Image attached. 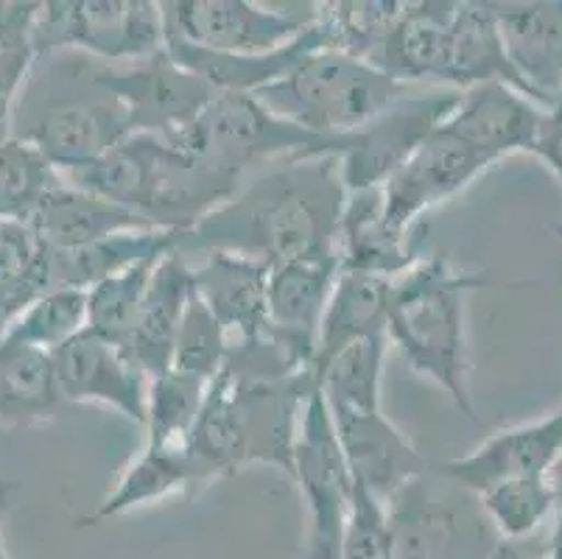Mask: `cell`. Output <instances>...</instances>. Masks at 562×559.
I'll use <instances>...</instances> for the list:
<instances>
[{
	"instance_id": "obj_30",
	"label": "cell",
	"mask_w": 562,
	"mask_h": 559,
	"mask_svg": "<svg viewBox=\"0 0 562 559\" xmlns=\"http://www.w3.org/2000/svg\"><path fill=\"white\" fill-rule=\"evenodd\" d=\"M68 406L56 389L50 353L0 342V425L32 428L50 423Z\"/></svg>"
},
{
	"instance_id": "obj_2",
	"label": "cell",
	"mask_w": 562,
	"mask_h": 559,
	"mask_svg": "<svg viewBox=\"0 0 562 559\" xmlns=\"http://www.w3.org/2000/svg\"><path fill=\"white\" fill-rule=\"evenodd\" d=\"M493 286L484 271L459 269L442 255L417 258L392 286L386 338L414 376L428 378L451 398L468 423L484 428L470 394L468 294Z\"/></svg>"
},
{
	"instance_id": "obj_14",
	"label": "cell",
	"mask_w": 562,
	"mask_h": 559,
	"mask_svg": "<svg viewBox=\"0 0 562 559\" xmlns=\"http://www.w3.org/2000/svg\"><path fill=\"white\" fill-rule=\"evenodd\" d=\"M291 481L303 492L305 510H308V535L341 540L356 481L341 454L334 417L319 387L311 392L303 417H300Z\"/></svg>"
},
{
	"instance_id": "obj_5",
	"label": "cell",
	"mask_w": 562,
	"mask_h": 559,
	"mask_svg": "<svg viewBox=\"0 0 562 559\" xmlns=\"http://www.w3.org/2000/svg\"><path fill=\"white\" fill-rule=\"evenodd\" d=\"M412 90L417 87L392 79L359 56L322 48L252 96L311 135L341 137L361 130Z\"/></svg>"
},
{
	"instance_id": "obj_43",
	"label": "cell",
	"mask_w": 562,
	"mask_h": 559,
	"mask_svg": "<svg viewBox=\"0 0 562 559\" xmlns=\"http://www.w3.org/2000/svg\"><path fill=\"white\" fill-rule=\"evenodd\" d=\"M487 559H549L546 548L531 540H498Z\"/></svg>"
},
{
	"instance_id": "obj_15",
	"label": "cell",
	"mask_w": 562,
	"mask_h": 559,
	"mask_svg": "<svg viewBox=\"0 0 562 559\" xmlns=\"http://www.w3.org/2000/svg\"><path fill=\"white\" fill-rule=\"evenodd\" d=\"M227 378L233 383V400L241 423L247 468L266 465L291 476L300 417L311 392L319 387L316 372L311 369L285 378H238L227 372Z\"/></svg>"
},
{
	"instance_id": "obj_41",
	"label": "cell",
	"mask_w": 562,
	"mask_h": 559,
	"mask_svg": "<svg viewBox=\"0 0 562 559\" xmlns=\"http://www.w3.org/2000/svg\"><path fill=\"white\" fill-rule=\"evenodd\" d=\"M341 559H395L386 504L372 499L364 487H352L341 529Z\"/></svg>"
},
{
	"instance_id": "obj_22",
	"label": "cell",
	"mask_w": 562,
	"mask_h": 559,
	"mask_svg": "<svg viewBox=\"0 0 562 559\" xmlns=\"http://www.w3.org/2000/svg\"><path fill=\"white\" fill-rule=\"evenodd\" d=\"M453 7L448 0L403 3L367 62L408 87H439Z\"/></svg>"
},
{
	"instance_id": "obj_18",
	"label": "cell",
	"mask_w": 562,
	"mask_h": 559,
	"mask_svg": "<svg viewBox=\"0 0 562 559\" xmlns=\"http://www.w3.org/2000/svg\"><path fill=\"white\" fill-rule=\"evenodd\" d=\"M339 271L336 258L289 260L269 269L266 333L308 369H314L316 336Z\"/></svg>"
},
{
	"instance_id": "obj_21",
	"label": "cell",
	"mask_w": 562,
	"mask_h": 559,
	"mask_svg": "<svg viewBox=\"0 0 562 559\" xmlns=\"http://www.w3.org/2000/svg\"><path fill=\"white\" fill-rule=\"evenodd\" d=\"M513 68L546 110L562 96V0H493Z\"/></svg>"
},
{
	"instance_id": "obj_34",
	"label": "cell",
	"mask_w": 562,
	"mask_h": 559,
	"mask_svg": "<svg viewBox=\"0 0 562 559\" xmlns=\"http://www.w3.org/2000/svg\"><path fill=\"white\" fill-rule=\"evenodd\" d=\"M211 383L186 376L180 369H168L151 378L146 394V445L157 448H186L202 412L204 394Z\"/></svg>"
},
{
	"instance_id": "obj_4",
	"label": "cell",
	"mask_w": 562,
	"mask_h": 559,
	"mask_svg": "<svg viewBox=\"0 0 562 559\" xmlns=\"http://www.w3.org/2000/svg\"><path fill=\"white\" fill-rule=\"evenodd\" d=\"M18 99L14 137L32 143L59 177L99 160L132 135L124 107L95 85L93 59L81 54L45 56Z\"/></svg>"
},
{
	"instance_id": "obj_25",
	"label": "cell",
	"mask_w": 562,
	"mask_h": 559,
	"mask_svg": "<svg viewBox=\"0 0 562 559\" xmlns=\"http://www.w3.org/2000/svg\"><path fill=\"white\" fill-rule=\"evenodd\" d=\"M207 484H213L211 476L199 468L186 448L143 445L140 454L126 465L117 484L106 492L101 504H95L90 515L81 517L79 526H101L173 495H196Z\"/></svg>"
},
{
	"instance_id": "obj_17",
	"label": "cell",
	"mask_w": 562,
	"mask_h": 559,
	"mask_svg": "<svg viewBox=\"0 0 562 559\" xmlns=\"http://www.w3.org/2000/svg\"><path fill=\"white\" fill-rule=\"evenodd\" d=\"M330 417L352 481L364 487L381 504H386L408 481L428 473L420 450L414 448L412 439L381 409L375 412L330 409Z\"/></svg>"
},
{
	"instance_id": "obj_29",
	"label": "cell",
	"mask_w": 562,
	"mask_h": 559,
	"mask_svg": "<svg viewBox=\"0 0 562 559\" xmlns=\"http://www.w3.org/2000/svg\"><path fill=\"white\" fill-rule=\"evenodd\" d=\"M180 233L166 230H143V233H121L112 238L95 241L81 249L68 253H48V283L50 291H90L106 277L124 271L126 266L146 258H162V255L180 249Z\"/></svg>"
},
{
	"instance_id": "obj_31",
	"label": "cell",
	"mask_w": 562,
	"mask_h": 559,
	"mask_svg": "<svg viewBox=\"0 0 562 559\" xmlns=\"http://www.w3.org/2000/svg\"><path fill=\"white\" fill-rule=\"evenodd\" d=\"M186 450L199 468L211 476V481L229 479L247 468L241 423H238V409H235L233 383H229L227 372H222L207 387L202 412L188 437Z\"/></svg>"
},
{
	"instance_id": "obj_7",
	"label": "cell",
	"mask_w": 562,
	"mask_h": 559,
	"mask_svg": "<svg viewBox=\"0 0 562 559\" xmlns=\"http://www.w3.org/2000/svg\"><path fill=\"white\" fill-rule=\"evenodd\" d=\"M162 48V9L151 0H50L34 20L37 59L74 51L101 65H132Z\"/></svg>"
},
{
	"instance_id": "obj_24",
	"label": "cell",
	"mask_w": 562,
	"mask_h": 559,
	"mask_svg": "<svg viewBox=\"0 0 562 559\" xmlns=\"http://www.w3.org/2000/svg\"><path fill=\"white\" fill-rule=\"evenodd\" d=\"M493 81L515 87V90L535 101L526 81L513 68V62H509L507 51H504V43H501L493 3L490 0L457 3L451 25H448L446 65H442L439 87H451V90L464 92L470 87L493 85Z\"/></svg>"
},
{
	"instance_id": "obj_49",
	"label": "cell",
	"mask_w": 562,
	"mask_h": 559,
	"mask_svg": "<svg viewBox=\"0 0 562 559\" xmlns=\"http://www.w3.org/2000/svg\"><path fill=\"white\" fill-rule=\"evenodd\" d=\"M551 233H554L557 238L562 241V215H560V219H557V224H554V227H551Z\"/></svg>"
},
{
	"instance_id": "obj_20",
	"label": "cell",
	"mask_w": 562,
	"mask_h": 559,
	"mask_svg": "<svg viewBox=\"0 0 562 559\" xmlns=\"http://www.w3.org/2000/svg\"><path fill=\"white\" fill-rule=\"evenodd\" d=\"M193 294L207 305L229 338V347L255 342L266 333L269 266L238 253L186 255Z\"/></svg>"
},
{
	"instance_id": "obj_10",
	"label": "cell",
	"mask_w": 562,
	"mask_h": 559,
	"mask_svg": "<svg viewBox=\"0 0 562 559\" xmlns=\"http://www.w3.org/2000/svg\"><path fill=\"white\" fill-rule=\"evenodd\" d=\"M168 40L216 54H269L300 37L316 20L319 3L263 7L249 0H168L160 3Z\"/></svg>"
},
{
	"instance_id": "obj_37",
	"label": "cell",
	"mask_w": 562,
	"mask_h": 559,
	"mask_svg": "<svg viewBox=\"0 0 562 559\" xmlns=\"http://www.w3.org/2000/svg\"><path fill=\"white\" fill-rule=\"evenodd\" d=\"M87 327V294L85 291L56 289L34 300L18 316L7 336L0 338L3 345L32 347V350L54 353Z\"/></svg>"
},
{
	"instance_id": "obj_11",
	"label": "cell",
	"mask_w": 562,
	"mask_h": 559,
	"mask_svg": "<svg viewBox=\"0 0 562 559\" xmlns=\"http://www.w3.org/2000/svg\"><path fill=\"white\" fill-rule=\"evenodd\" d=\"M93 81L124 107L132 135H177L216 96L199 76L180 68L166 48L132 65L93 62Z\"/></svg>"
},
{
	"instance_id": "obj_38",
	"label": "cell",
	"mask_w": 562,
	"mask_h": 559,
	"mask_svg": "<svg viewBox=\"0 0 562 559\" xmlns=\"http://www.w3.org/2000/svg\"><path fill=\"white\" fill-rule=\"evenodd\" d=\"M63 182L32 143L12 137L0 146V219L25 222L34 204Z\"/></svg>"
},
{
	"instance_id": "obj_45",
	"label": "cell",
	"mask_w": 562,
	"mask_h": 559,
	"mask_svg": "<svg viewBox=\"0 0 562 559\" xmlns=\"http://www.w3.org/2000/svg\"><path fill=\"white\" fill-rule=\"evenodd\" d=\"M300 559H341V540L308 535L305 537V548Z\"/></svg>"
},
{
	"instance_id": "obj_42",
	"label": "cell",
	"mask_w": 562,
	"mask_h": 559,
	"mask_svg": "<svg viewBox=\"0 0 562 559\" xmlns=\"http://www.w3.org/2000/svg\"><path fill=\"white\" fill-rule=\"evenodd\" d=\"M531 157H538L554 174L557 185H560L562 191V107H551L549 110L538 143L531 148Z\"/></svg>"
},
{
	"instance_id": "obj_44",
	"label": "cell",
	"mask_w": 562,
	"mask_h": 559,
	"mask_svg": "<svg viewBox=\"0 0 562 559\" xmlns=\"http://www.w3.org/2000/svg\"><path fill=\"white\" fill-rule=\"evenodd\" d=\"M18 501V484L14 481H0V559H14L7 546V521Z\"/></svg>"
},
{
	"instance_id": "obj_1",
	"label": "cell",
	"mask_w": 562,
	"mask_h": 559,
	"mask_svg": "<svg viewBox=\"0 0 562 559\" xmlns=\"http://www.w3.org/2000/svg\"><path fill=\"white\" fill-rule=\"evenodd\" d=\"M345 202L336 157L274 163L182 235L180 253L222 249L260 260L269 269L289 260H339Z\"/></svg>"
},
{
	"instance_id": "obj_3",
	"label": "cell",
	"mask_w": 562,
	"mask_h": 559,
	"mask_svg": "<svg viewBox=\"0 0 562 559\" xmlns=\"http://www.w3.org/2000/svg\"><path fill=\"white\" fill-rule=\"evenodd\" d=\"M63 179L140 215L155 230L180 235L229 202L244 182L204 166L160 135H130Z\"/></svg>"
},
{
	"instance_id": "obj_33",
	"label": "cell",
	"mask_w": 562,
	"mask_h": 559,
	"mask_svg": "<svg viewBox=\"0 0 562 559\" xmlns=\"http://www.w3.org/2000/svg\"><path fill=\"white\" fill-rule=\"evenodd\" d=\"M390 338L386 333L359 338L336 353L316 369V383L330 409L375 412L381 409L383 367H386Z\"/></svg>"
},
{
	"instance_id": "obj_13",
	"label": "cell",
	"mask_w": 562,
	"mask_h": 559,
	"mask_svg": "<svg viewBox=\"0 0 562 559\" xmlns=\"http://www.w3.org/2000/svg\"><path fill=\"white\" fill-rule=\"evenodd\" d=\"M493 163L437 130L417 152L381 185L383 219L395 233L406 235L423 213L451 202L468 191Z\"/></svg>"
},
{
	"instance_id": "obj_27",
	"label": "cell",
	"mask_w": 562,
	"mask_h": 559,
	"mask_svg": "<svg viewBox=\"0 0 562 559\" xmlns=\"http://www.w3.org/2000/svg\"><path fill=\"white\" fill-rule=\"evenodd\" d=\"M395 277L339 271L316 336L314 372L359 338L386 333Z\"/></svg>"
},
{
	"instance_id": "obj_47",
	"label": "cell",
	"mask_w": 562,
	"mask_h": 559,
	"mask_svg": "<svg viewBox=\"0 0 562 559\" xmlns=\"http://www.w3.org/2000/svg\"><path fill=\"white\" fill-rule=\"evenodd\" d=\"M12 110L14 101L0 99V146L14 137V126H12Z\"/></svg>"
},
{
	"instance_id": "obj_46",
	"label": "cell",
	"mask_w": 562,
	"mask_h": 559,
	"mask_svg": "<svg viewBox=\"0 0 562 559\" xmlns=\"http://www.w3.org/2000/svg\"><path fill=\"white\" fill-rule=\"evenodd\" d=\"M543 548L549 559H562V504H560V512H557L554 523H551V532L549 537H546Z\"/></svg>"
},
{
	"instance_id": "obj_48",
	"label": "cell",
	"mask_w": 562,
	"mask_h": 559,
	"mask_svg": "<svg viewBox=\"0 0 562 559\" xmlns=\"http://www.w3.org/2000/svg\"><path fill=\"white\" fill-rule=\"evenodd\" d=\"M549 484H551V490H554V495H557V504H562V450H560V456H557V461L551 465V470H549Z\"/></svg>"
},
{
	"instance_id": "obj_26",
	"label": "cell",
	"mask_w": 562,
	"mask_h": 559,
	"mask_svg": "<svg viewBox=\"0 0 562 559\" xmlns=\"http://www.w3.org/2000/svg\"><path fill=\"white\" fill-rule=\"evenodd\" d=\"M191 291V266L180 249H173L157 264L155 275H151L149 291L143 297L135 331L126 345L130 356L149 376V381L171 369L173 342H177V331H180Z\"/></svg>"
},
{
	"instance_id": "obj_32",
	"label": "cell",
	"mask_w": 562,
	"mask_h": 559,
	"mask_svg": "<svg viewBox=\"0 0 562 559\" xmlns=\"http://www.w3.org/2000/svg\"><path fill=\"white\" fill-rule=\"evenodd\" d=\"M48 291V249L25 222L0 219V338Z\"/></svg>"
},
{
	"instance_id": "obj_40",
	"label": "cell",
	"mask_w": 562,
	"mask_h": 559,
	"mask_svg": "<svg viewBox=\"0 0 562 559\" xmlns=\"http://www.w3.org/2000/svg\"><path fill=\"white\" fill-rule=\"evenodd\" d=\"M40 3L0 0V99L14 101L37 65L34 20Z\"/></svg>"
},
{
	"instance_id": "obj_36",
	"label": "cell",
	"mask_w": 562,
	"mask_h": 559,
	"mask_svg": "<svg viewBox=\"0 0 562 559\" xmlns=\"http://www.w3.org/2000/svg\"><path fill=\"white\" fill-rule=\"evenodd\" d=\"M484 517L498 540H529L546 523L557 504L549 476L509 479L487 487L476 495Z\"/></svg>"
},
{
	"instance_id": "obj_6",
	"label": "cell",
	"mask_w": 562,
	"mask_h": 559,
	"mask_svg": "<svg viewBox=\"0 0 562 559\" xmlns=\"http://www.w3.org/2000/svg\"><path fill=\"white\" fill-rule=\"evenodd\" d=\"M168 141L204 166L244 179L249 168L334 157L341 137H319L300 130L266 110L252 92H216L186 130L168 135Z\"/></svg>"
},
{
	"instance_id": "obj_39",
	"label": "cell",
	"mask_w": 562,
	"mask_h": 559,
	"mask_svg": "<svg viewBox=\"0 0 562 559\" xmlns=\"http://www.w3.org/2000/svg\"><path fill=\"white\" fill-rule=\"evenodd\" d=\"M193 286V283H191ZM229 338L216 316L207 311L202 300L191 291V300L182 314L177 342H173L171 369H180L186 376L199 378L204 383H213L222 369L227 367Z\"/></svg>"
},
{
	"instance_id": "obj_8",
	"label": "cell",
	"mask_w": 562,
	"mask_h": 559,
	"mask_svg": "<svg viewBox=\"0 0 562 559\" xmlns=\"http://www.w3.org/2000/svg\"><path fill=\"white\" fill-rule=\"evenodd\" d=\"M395 559H487L498 543L479 499L439 473H423L386 501Z\"/></svg>"
},
{
	"instance_id": "obj_16",
	"label": "cell",
	"mask_w": 562,
	"mask_h": 559,
	"mask_svg": "<svg viewBox=\"0 0 562 559\" xmlns=\"http://www.w3.org/2000/svg\"><path fill=\"white\" fill-rule=\"evenodd\" d=\"M549 110L509 85H479L459 96V104L439 130L462 141L495 166L513 154H531Z\"/></svg>"
},
{
	"instance_id": "obj_35",
	"label": "cell",
	"mask_w": 562,
	"mask_h": 559,
	"mask_svg": "<svg viewBox=\"0 0 562 559\" xmlns=\"http://www.w3.org/2000/svg\"><path fill=\"white\" fill-rule=\"evenodd\" d=\"M171 255V253H168ZM166 258V255H162ZM162 258H146L106 277L87 291V327L115 345L126 347L140 314L143 297L149 291L151 275Z\"/></svg>"
},
{
	"instance_id": "obj_9",
	"label": "cell",
	"mask_w": 562,
	"mask_h": 559,
	"mask_svg": "<svg viewBox=\"0 0 562 559\" xmlns=\"http://www.w3.org/2000/svg\"><path fill=\"white\" fill-rule=\"evenodd\" d=\"M462 92L451 87H423L406 92L390 110L341 135L334 157L347 193L375 191L442 126Z\"/></svg>"
},
{
	"instance_id": "obj_19",
	"label": "cell",
	"mask_w": 562,
	"mask_h": 559,
	"mask_svg": "<svg viewBox=\"0 0 562 559\" xmlns=\"http://www.w3.org/2000/svg\"><path fill=\"white\" fill-rule=\"evenodd\" d=\"M562 450V409L535 423L513 425L479 445L462 459L442 461L434 468L442 479L479 495L487 487L509 479L549 476L551 465Z\"/></svg>"
},
{
	"instance_id": "obj_23",
	"label": "cell",
	"mask_w": 562,
	"mask_h": 559,
	"mask_svg": "<svg viewBox=\"0 0 562 559\" xmlns=\"http://www.w3.org/2000/svg\"><path fill=\"white\" fill-rule=\"evenodd\" d=\"M25 224L48 253H68L112 235L155 230L140 215L117 208L95 193L74 188L65 179L34 204Z\"/></svg>"
},
{
	"instance_id": "obj_12",
	"label": "cell",
	"mask_w": 562,
	"mask_h": 559,
	"mask_svg": "<svg viewBox=\"0 0 562 559\" xmlns=\"http://www.w3.org/2000/svg\"><path fill=\"white\" fill-rule=\"evenodd\" d=\"M50 367L56 389L68 406L99 403L115 409L132 423H146L149 376L137 367L126 347L85 327L79 336L50 353Z\"/></svg>"
},
{
	"instance_id": "obj_28",
	"label": "cell",
	"mask_w": 562,
	"mask_h": 559,
	"mask_svg": "<svg viewBox=\"0 0 562 559\" xmlns=\"http://www.w3.org/2000/svg\"><path fill=\"white\" fill-rule=\"evenodd\" d=\"M417 255L408 249L406 235L386 224L381 208V188L347 193L339 224V266L341 271L401 277Z\"/></svg>"
},
{
	"instance_id": "obj_50",
	"label": "cell",
	"mask_w": 562,
	"mask_h": 559,
	"mask_svg": "<svg viewBox=\"0 0 562 559\" xmlns=\"http://www.w3.org/2000/svg\"><path fill=\"white\" fill-rule=\"evenodd\" d=\"M554 107H562V96H560V101H557V104Z\"/></svg>"
}]
</instances>
